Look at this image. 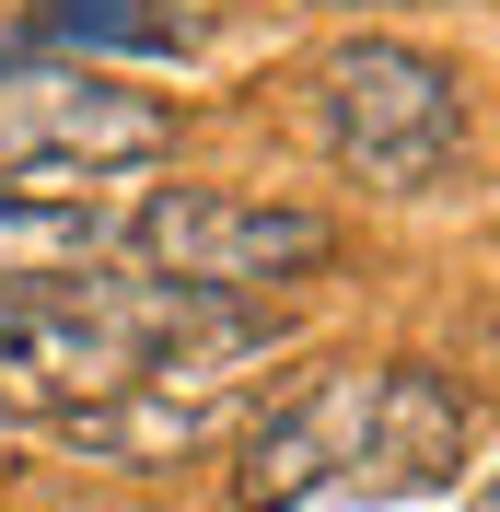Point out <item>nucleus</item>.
<instances>
[{"instance_id": "1", "label": "nucleus", "mask_w": 500, "mask_h": 512, "mask_svg": "<svg viewBox=\"0 0 500 512\" xmlns=\"http://www.w3.org/2000/svg\"><path fill=\"white\" fill-rule=\"evenodd\" d=\"M280 350L268 303H221L140 268L0 280V419H105L128 396H210Z\"/></svg>"}, {"instance_id": "2", "label": "nucleus", "mask_w": 500, "mask_h": 512, "mask_svg": "<svg viewBox=\"0 0 500 512\" xmlns=\"http://www.w3.org/2000/svg\"><path fill=\"white\" fill-rule=\"evenodd\" d=\"M477 419L466 384L431 361H326L256 408L245 466H233V512H314V501H431L454 489Z\"/></svg>"}, {"instance_id": "3", "label": "nucleus", "mask_w": 500, "mask_h": 512, "mask_svg": "<svg viewBox=\"0 0 500 512\" xmlns=\"http://www.w3.org/2000/svg\"><path fill=\"white\" fill-rule=\"evenodd\" d=\"M314 117H326L338 175L373 198H442L477 163V82L407 35H349L314 70Z\"/></svg>"}, {"instance_id": "4", "label": "nucleus", "mask_w": 500, "mask_h": 512, "mask_svg": "<svg viewBox=\"0 0 500 512\" xmlns=\"http://www.w3.org/2000/svg\"><path fill=\"white\" fill-rule=\"evenodd\" d=\"M117 256L140 280H187L221 303H268V291L338 268V222L291 210V198H245V187H140L128 198Z\"/></svg>"}, {"instance_id": "5", "label": "nucleus", "mask_w": 500, "mask_h": 512, "mask_svg": "<svg viewBox=\"0 0 500 512\" xmlns=\"http://www.w3.org/2000/svg\"><path fill=\"white\" fill-rule=\"evenodd\" d=\"M175 152V105L128 94L94 59H24L0 70V187L70 198V187H117L140 163Z\"/></svg>"}, {"instance_id": "6", "label": "nucleus", "mask_w": 500, "mask_h": 512, "mask_svg": "<svg viewBox=\"0 0 500 512\" xmlns=\"http://www.w3.org/2000/svg\"><path fill=\"white\" fill-rule=\"evenodd\" d=\"M35 59H198L221 47V0H35Z\"/></svg>"}, {"instance_id": "7", "label": "nucleus", "mask_w": 500, "mask_h": 512, "mask_svg": "<svg viewBox=\"0 0 500 512\" xmlns=\"http://www.w3.org/2000/svg\"><path fill=\"white\" fill-rule=\"evenodd\" d=\"M128 233L117 187H70V198H24L0 187V280H70V268H105Z\"/></svg>"}, {"instance_id": "8", "label": "nucleus", "mask_w": 500, "mask_h": 512, "mask_svg": "<svg viewBox=\"0 0 500 512\" xmlns=\"http://www.w3.org/2000/svg\"><path fill=\"white\" fill-rule=\"evenodd\" d=\"M35 59V35H24V12H0V70H24Z\"/></svg>"}, {"instance_id": "9", "label": "nucleus", "mask_w": 500, "mask_h": 512, "mask_svg": "<svg viewBox=\"0 0 500 512\" xmlns=\"http://www.w3.org/2000/svg\"><path fill=\"white\" fill-rule=\"evenodd\" d=\"M314 12H431V0H314Z\"/></svg>"}]
</instances>
